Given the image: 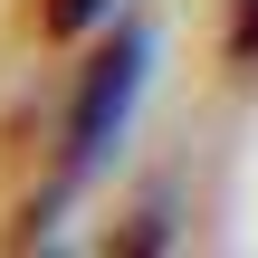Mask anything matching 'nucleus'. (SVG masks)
Returning a JSON list of instances; mask_svg holds the SVG:
<instances>
[{
    "instance_id": "nucleus-1",
    "label": "nucleus",
    "mask_w": 258,
    "mask_h": 258,
    "mask_svg": "<svg viewBox=\"0 0 258 258\" xmlns=\"http://www.w3.org/2000/svg\"><path fill=\"white\" fill-rule=\"evenodd\" d=\"M144 67H153V38H134V29L86 67L77 115H67V172H96V163H105V144L124 134V115H134V96H144Z\"/></svg>"
},
{
    "instance_id": "nucleus-2",
    "label": "nucleus",
    "mask_w": 258,
    "mask_h": 258,
    "mask_svg": "<svg viewBox=\"0 0 258 258\" xmlns=\"http://www.w3.org/2000/svg\"><path fill=\"white\" fill-rule=\"evenodd\" d=\"M38 10H48V29H57V38H86V29H105V19H115V0H38Z\"/></svg>"
},
{
    "instance_id": "nucleus-3",
    "label": "nucleus",
    "mask_w": 258,
    "mask_h": 258,
    "mask_svg": "<svg viewBox=\"0 0 258 258\" xmlns=\"http://www.w3.org/2000/svg\"><path fill=\"white\" fill-rule=\"evenodd\" d=\"M239 48L258 57V0H239Z\"/></svg>"
}]
</instances>
